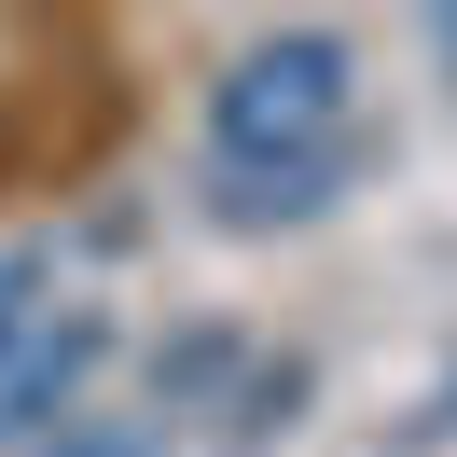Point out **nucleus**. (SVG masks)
Returning <instances> with one entry per match:
<instances>
[{
    "mask_svg": "<svg viewBox=\"0 0 457 457\" xmlns=\"http://www.w3.org/2000/svg\"><path fill=\"white\" fill-rule=\"evenodd\" d=\"M346 180V42L333 29H278L208 84V195L222 222H319Z\"/></svg>",
    "mask_w": 457,
    "mask_h": 457,
    "instance_id": "obj_1",
    "label": "nucleus"
},
{
    "mask_svg": "<svg viewBox=\"0 0 457 457\" xmlns=\"http://www.w3.org/2000/svg\"><path fill=\"white\" fill-rule=\"evenodd\" d=\"M84 374H97V319L84 305H29L0 333V444H42L84 402Z\"/></svg>",
    "mask_w": 457,
    "mask_h": 457,
    "instance_id": "obj_2",
    "label": "nucleus"
},
{
    "mask_svg": "<svg viewBox=\"0 0 457 457\" xmlns=\"http://www.w3.org/2000/svg\"><path fill=\"white\" fill-rule=\"evenodd\" d=\"M29 305H56V291H42V263H14V250H0V333H14Z\"/></svg>",
    "mask_w": 457,
    "mask_h": 457,
    "instance_id": "obj_3",
    "label": "nucleus"
}]
</instances>
